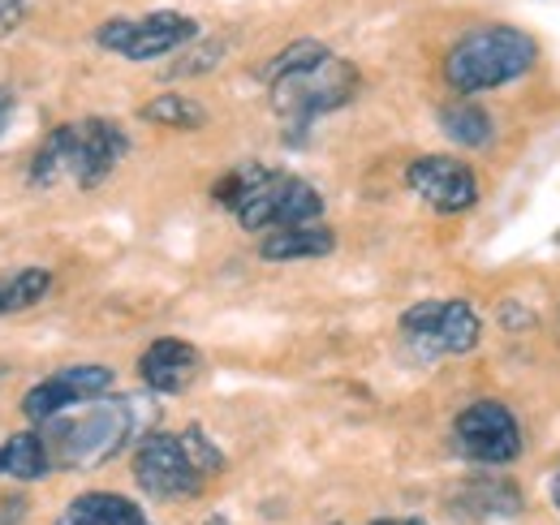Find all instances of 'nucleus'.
Wrapping results in <instances>:
<instances>
[{
	"instance_id": "obj_4",
	"label": "nucleus",
	"mask_w": 560,
	"mask_h": 525,
	"mask_svg": "<svg viewBox=\"0 0 560 525\" xmlns=\"http://www.w3.org/2000/svg\"><path fill=\"white\" fill-rule=\"evenodd\" d=\"M135 431V413L126 400H91L82 405V413H70V418H52L39 427L44 444H48V457H52V469L66 465V469H91V465H104L113 460L126 440Z\"/></svg>"
},
{
	"instance_id": "obj_13",
	"label": "nucleus",
	"mask_w": 560,
	"mask_h": 525,
	"mask_svg": "<svg viewBox=\"0 0 560 525\" xmlns=\"http://www.w3.org/2000/svg\"><path fill=\"white\" fill-rule=\"evenodd\" d=\"M337 250V233L319 220L311 224H289V229H272L259 242V259L264 262H298V259H324Z\"/></svg>"
},
{
	"instance_id": "obj_14",
	"label": "nucleus",
	"mask_w": 560,
	"mask_h": 525,
	"mask_svg": "<svg viewBox=\"0 0 560 525\" xmlns=\"http://www.w3.org/2000/svg\"><path fill=\"white\" fill-rule=\"evenodd\" d=\"M57 525H151L135 500L117 491H86L57 517Z\"/></svg>"
},
{
	"instance_id": "obj_28",
	"label": "nucleus",
	"mask_w": 560,
	"mask_h": 525,
	"mask_svg": "<svg viewBox=\"0 0 560 525\" xmlns=\"http://www.w3.org/2000/svg\"><path fill=\"white\" fill-rule=\"evenodd\" d=\"M203 525H233V522H229V517H208Z\"/></svg>"
},
{
	"instance_id": "obj_25",
	"label": "nucleus",
	"mask_w": 560,
	"mask_h": 525,
	"mask_svg": "<svg viewBox=\"0 0 560 525\" xmlns=\"http://www.w3.org/2000/svg\"><path fill=\"white\" fill-rule=\"evenodd\" d=\"M9 117H13V91L0 86V133L9 130Z\"/></svg>"
},
{
	"instance_id": "obj_15",
	"label": "nucleus",
	"mask_w": 560,
	"mask_h": 525,
	"mask_svg": "<svg viewBox=\"0 0 560 525\" xmlns=\"http://www.w3.org/2000/svg\"><path fill=\"white\" fill-rule=\"evenodd\" d=\"M44 474H52V457H48V444L39 431H18L13 440L0 444V478L35 482Z\"/></svg>"
},
{
	"instance_id": "obj_16",
	"label": "nucleus",
	"mask_w": 560,
	"mask_h": 525,
	"mask_svg": "<svg viewBox=\"0 0 560 525\" xmlns=\"http://www.w3.org/2000/svg\"><path fill=\"white\" fill-rule=\"evenodd\" d=\"M52 289V271L44 267H26V271H13L0 280V315H18V311H31L35 302H44Z\"/></svg>"
},
{
	"instance_id": "obj_7",
	"label": "nucleus",
	"mask_w": 560,
	"mask_h": 525,
	"mask_svg": "<svg viewBox=\"0 0 560 525\" xmlns=\"http://www.w3.org/2000/svg\"><path fill=\"white\" fill-rule=\"evenodd\" d=\"M406 340L427 353V358H457L470 353L483 336V319L475 315V306L448 298V302H419L401 315Z\"/></svg>"
},
{
	"instance_id": "obj_3",
	"label": "nucleus",
	"mask_w": 560,
	"mask_h": 525,
	"mask_svg": "<svg viewBox=\"0 0 560 525\" xmlns=\"http://www.w3.org/2000/svg\"><path fill=\"white\" fill-rule=\"evenodd\" d=\"M535 61H539L535 35H526L517 26H479L448 48L444 78L453 91L479 95V91H495L504 82H517L526 69H535Z\"/></svg>"
},
{
	"instance_id": "obj_21",
	"label": "nucleus",
	"mask_w": 560,
	"mask_h": 525,
	"mask_svg": "<svg viewBox=\"0 0 560 525\" xmlns=\"http://www.w3.org/2000/svg\"><path fill=\"white\" fill-rule=\"evenodd\" d=\"M182 444H186V457L195 460V469H199L203 478H211V474H220V469H224V453H220L208 435H203V427H190V431L182 435Z\"/></svg>"
},
{
	"instance_id": "obj_23",
	"label": "nucleus",
	"mask_w": 560,
	"mask_h": 525,
	"mask_svg": "<svg viewBox=\"0 0 560 525\" xmlns=\"http://www.w3.org/2000/svg\"><path fill=\"white\" fill-rule=\"evenodd\" d=\"M224 57V44H203V57H190V61H177L173 73H195V69H208Z\"/></svg>"
},
{
	"instance_id": "obj_9",
	"label": "nucleus",
	"mask_w": 560,
	"mask_h": 525,
	"mask_svg": "<svg viewBox=\"0 0 560 525\" xmlns=\"http://www.w3.org/2000/svg\"><path fill=\"white\" fill-rule=\"evenodd\" d=\"M135 482L155 500H195L208 478L186 457L182 435L155 431L135 448Z\"/></svg>"
},
{
	"instance_id": "obj_19",
	"label": "nucleus",
	"mask_w": 560,
	"mask_h": 525,
	"mask_svg": "<svg viewBox=\"0 0 560 525\" xmlns=\"http://www.w3.org/2000/svg\"><path fill=\"white\" fill-rule=\"evenodd\" d=\"M462 504H466L470 513L509 517V513H517V509H522V495H517V487H513V482H504V478H475V482L462 491Z\"/></svg>"
},
{
	"instance_id": "obj_22",
	"label": "nucleus",
	"mask_w": 560,
	"mask_h": 525,
	"mask_svg": "<svg viewBox=\"0 0 560 525\" xmlns=\"http://www.w3.org/2000/svg\"><path fill=\"white\" fill-rule=\"evenodd\" d=\"M26 9H31V0H0V35L18 31L26 22Z\"/></svg>"
},
{
	"instance_id": "obj_20",
	"label": "nucleus",
	"mask_w": 560,
	"mask_h": 525,
	"mask_svg": "<svg viewBox=\"0 0 560 525\" xmlns=\"http://www.w3.org/2000/svg\"><path fill=\"white\" fill-rule=\"evenodd\" d=\"M324 57H328V48H324L319 39H298V44H289L284 52H277L268 66L259 69V73H264V82H277L280 73L306 69V66H315V61H324Z\"/></svg>"
},
{
	"instance_id": "obj_26",
	"label": "nucleus",
	"mask_w": 560,
	"mask_h": 525,
	"mask_svg": "<svg viewBox=\"0 0 560 525\" xmlns=\"http://www.w3.org/2000/svg\"><path fill=\"white\" fill-rule=\"evenodd\" d=\"M552 504L560 509V469H557V478H552Z\"/></svg>"
},
{
	"instance_id": "obj_6",
	"label": "nucleus",
	"mask_w": 560,
	"mask_h": 525,
	"mask_svg": "<svg viewBox=\"0 0 560 525\" xmlns=\"http://www.w3.org/2000/svg\"><path fill=\"white\" fill-rule=\"evenodd\" d=\"M190 39H199V22L177 9H155L147 18H113L95 31V44L126 61H155L182 52Z\"/></svg>"
},
{
	"instance_id": "obj_17",
	"label": "nucleus",
	"mask_w": 560,
	"mask_h": 525,
	"mask_svg": "<svg viewBox=\"0 0 560 525\" xmlns=\"http://www.w3.org/2000/svg\"><path fill=\"white\" fill-rule=\"evenodd\" d=\"M440 130L448 133L457 147H488L491 142V117L479 104H444L440 108Z\"/></svg>"
},
{
	"instance_id": "obj_24",
	"label": "nucleus",
	"mask_w": 560,
	"mask_h": 525,
	"mask_svg": "<svg viewBox=\"0 0 560 525\" xmlns=\"http://www.w3.org/2000/svg\"><path fill=\"white\" fill-rule=\"evenodd\" d=\"M26 495H4L0 500V525H22L26 522Z\"/></svg>"
},
{
	"instance_id": "obj_1",
	"label": "nucleus",
	"mask_w": 560,
	"mask_h": 525,
	"mask_svg": "<svg viewBox=\"0 0 560 525\" xmlns=\"http://www.w3.org/2000/svg\"><path fill=\"white\" fill-rule=\"evenodd\" d=\"M215 198L237 215L246 233H272L324 215V195L311 182L277 168H237L215 182Z\"/></svg>"
},
{
	"instance_id": "obj_27",
	"label": "nucleus",
	"mask_w": 560,
	"mask_h": 525,
	"mask_svg": "<svg viewBox=\"0 0 560 525\" xmlns=\"http://www.w3.org/2000/svg\"><path fill=\"white\" fill-rule=\"evenodd\" d=\"M371 525H427V522H415V517H406V522H371Z\"/></svg>"
},
{
	"instance_id": "obj_10",
	"label": "nucleus",
	"mask_w": 560,
	"mask_h": 525,
	"mask_svg": "<svg viewBox=\"0 0 560 525\" xmlns=\"http://www.w3.org/2000/svg\"><path fill=\"white\" fill-rule=\"evenodd\" d=\"M406 186L435 211H470L479 202V177L457 155H422L406 168Z\"/></svg>"
},
{
	"instance_id": "obj_2",
	"label": "nucleus",
	"mask_w": 560,
	"mask_h": 525,
	"mask_svg": "<svg viewBox=\"0 0 560 525\" xmlns=\"http://www.w3.org/2000/svg\"><path fill=\"white\" fill-rule=\"evenodd\" d=\"M130 151V138L108 117H82L73 126H57L31 160V186H52L57 177H73L82 190H95Z\"/></svg>"
},
{
	"instance_id": "obj_12",
	"label": "nucleus",
	"mask_w": 560,
	"mask_h": 525,
	"mask_svg": "<svg viewBox=\"0 0 560 525\" xmlns=\"http://www.w3.org/2000/svg\"><path fill=\"white\" fill-rule=\"evenodd\" d=\"M139 375L142 384L160 396L186 393V384L199 375V349L177 336H164V340L147 345V353L139 358Z\"/></svg>"
},
{
	"instance_id": "obj_18",
	"label": "nucleus",
	"mask_w": 560,
	"mask_h": 525,
	"mask_svg": "<svg viewBox=\"0 0 560 525\" xmlns=\"http://www.w3.org/2000/svg\"><path fill=\"white\" fill-rule=\"evenodd\" d=\"M139 117L151 126H168V130H199L208 121V108L199 100H186V95H155L142 104Z\"/></svg>"
},
{
	"instance_id": "obj_5",
	"label": "nucleus",
	"mask_w": 560,
	"mask_h": 525,
	"mask_svg": "<svg viewBox=\"0 0 560 525\" xmlns=\"http://www.w3.org/2000/svg\"><path fill=\"white\" fill-rule=\"evenodd\" d=\"M358 69L341 57H324L315 66L293 69V73H280L277 82H268V95H272V108L284 121V138L298 142L302 133L311 130L319 117L346 108L353 95H358Z\"/></svg>"
},
{
	"instance_id": "obj_8",
	"label": "nucleus",
	"mask_w": 560,
	"mask_h": 525,
	"mask_svg": "<svg viewBox=\"0 0 560 525\" xmlns=\"http://www.w3.org/2000/svg\"><path fill=\"white\" fill-rule=\"evenodd\" d=\"M453 440H457L462 457L475 460V465H491V469L522 457V427L500 400L466 405L453 422Z\"/></svg>"
},
{
	"instance_id": "obj_11",
	"label": "nucleus",
	"mask_w": 560,
	"mask_h": 525,
	"mask_svg": "<svg viewBox=\"0 0 560 525\" xmlns=\"http://www.w3.org/2000/svg\"><path fill=\"white\" fill-rule=\"evenodd\" d=\"M113 393V371L108 366H70L44 384H35L26 400H22V413L31 422H52L61 418L66 409H78V405H91V400H104Z\"/></svg>"
}]
</instances>
